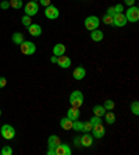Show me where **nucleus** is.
<instances>
[{
  "mask_svg": "<svg viewBox=\"0 0 139 155\" xmlns=\"http://www.w3.org/2000/svg\"><path fill=\"white\" fill-rule=\"evenodd\" d=\"M107 14L114 15L115 14V13H114V8H113V7H109V8H107Z\"/></svg>",
  "mask_w": 139,
  "mask_h": 155,
  "instance_id": "e433bc0d",
  "label": "nucleus"
},
{
  "mask_svg": "<svg viewBox=\"0 0 139 155\" xmlns=\"http://www.w3.org/2000/svg\"><path fill=\"white\" fill-rule=\"evenodd\" d=\"M74 144L78 145V147H81V145H79V137H75V138H74Z\"/></svg>",
  "mask_w": 139,
  "mask_h": 155,
  "instance_id": "58836bf2",
  "label": "nucleus"
},
{
  "mask_svg": "<svg viewBox=\"0 0 139 155\" xmlns=\"http://www.w3.org/2000/svg\"><path fill=\"white\" fill-rule=\"evenodd\" d=\"M70 104H71L72 108H81L82 104H84V94L78 90L72 91L71 95H70Z\"/></svg>",
  "mask_w": 139,
  "mask_h": 155,
  "instance_id": "f257e3e1",
  "label": "nucleus"
},
{
  "mask_svg": "<svg viewBox=\"0 0 139 155\" xmlns=\"http://www.w3.org/2000/svg\"><path fill=\"white\" fill-rule=\"evenodd\" d=\"M65 53V45L64 43H57L53 48V54L54 56H63Z\"/></svg>",
  "mask_w": 139,
  "mask_h": 155,
  "instance_id": "f3484780",
  "label": "nucleus"
},
{
  "mask_svg": "<svg viewBox=\"0 0 139 155\" xmlns=\"http://www.w3.org/2000/svg\"><path fill=\"white\" fill-rule=\"evenodd\" d=\"M39 3L42 4V6H45V7H47V6H50V0H39Z\"/></svg>",
  "mask_w": 139,
  "mask_h": 155,
  "instance_id": "f704fd0d",
  "label": "nucleus"
},
{
  "mask_svg": "<svg viewBox=\"0 0 139 155\" xmlns=\"http://www.w3.org/2000/svg\"><path fill=\"white\" fill-rule=\"evenodd\" d=\"M106 113V108H104L103 105H96V106H93V115L95 116H104Z\"/></svg>",
  "mask_w": 139,
  "mask_h": 155,
  "instance_id": "aec40b11",
  "label": "nucleus"
},
{
  "mask_svg": "<svg viewBox=\"0 0 139 155\" xmlns=\"http://www.w3.org/2000/svg\"><path fill=\"white\" fill-rule=\"evenodd\" d=\"M28 32L32 36H39L42 34V28H40L39 24H31L28 27Z\"/></svg>",
  "mask_w": 139,
  "mask_h": 155,
  "instance_id": "2eb2a0df",
  "label": "nucleus"
},
{
  "mask_svg": "<svg viewBox=\"0 0 139 155\" xmlns=\"http://www.w3.org/2000/svg\"><path fill=\"white\" fill-rule=\"evenodd\" d=\"M24 35H22L21 32H15L13 34V42L15 43V45H21L22 42H24Z\"/></svg>",
  "mask_w": 139,
  "mask_h": 155,
  "instance_id": "4be33fe9",
  "label": "nucleus"
},
{
  "mask_svg": "<svg viewBox=\"0 0 139 155\" xmlns=\"http://www.w3.org/2000/svg\"><path fill=\"white\" fill-rule=\"evenodd\" d=\"M104 108H106V110H113V109H114V102L111 101V99H107L106 102H104V105H103Z\"/></svg>",
  "mask_w": 139,
  "mask_h": 155,
  "instance_id": "a878e982",
  "label": "nucleus"
},
{
  "mask_svg": "<svg viewBox=\"0 0 139 155\" xmlns=\"http://www.w3.org/2000/svg\"><path fill=\"white\" fill-rule=\"evenodd\" d=\"M24 11H25V15H29V17H32V15L38 14V11H39V6L36 2H29L24 6Z\"/></svg>",
  "mask_w": 139,
  "mask_h": 155,
  "instance_id": "423d86ee",
  "label": "nucleus"
},
{
  "mask_svg": "<svg viewBox=\"0 0 139 155\" xmlns=\"http://www.w3.org/2000/svg\"><path fill=\"white\" fill-rule=\"evenodd\" d=\"M0 115H2V110H0Z\"/></svg>",
  "mask_w": 139,
  "mask_h": 155,
  "instance_id": "79ce46f5",
  "label": "nucleus"
},
{
  "mask_svg": "<svg viewBox=\"0 0 139 155\" xmlns=\"http://www.w3.org/2000/svg\"><path fill=\"white\" fill-rule=\"evenodd\" d=\"M113 8H114L115 14L117 13H122V4H115V6H113Z\"/></svg>",
  "mask_w": 139,
  "mask_h": 155,
  "instance_id": "2f4dec72",
  "label": "nucleus"
},
{
  "mask_svg": "<svg viewBox=\"0 0 139 155\" xmlns=\"http://www.w3.org/2000/svg\"><path fill=\"white\" fill-rule=\"evenodd\" d=\"M79 145H81V147H92L93 145V137L88 133L82 134L81 137H79Z\"/></svg>",
  "mask_w": 139,
  "mask_h": 155,
  "instance_id": "9b49d317",
  "label": "nucleus"
},
{
  "mask_svg": "<svg viewBox=\"0 0 139 155\" xmlns=\"http://www.w3.org/2000/svg\"><path fill=\"white\" fill-rule=\"evenodd\" d=\"M99 24H100V21L96 15H89V17H86L85 21H84V25H85V28L88 29V31L97 29L99 28Z\"/></svg>",
  "mask_w": 139,
  "mask_h": 155,
  "instance_id": "f03ea898",
  "label": "nucleus"
},
{
  "mask_svg": "<svg viewBox=\"0 0 139 155\" xmlns=\"http://www.w3.org/2000/svg\"><path fill=\"white\" fill-rule=\"evenodd\" d=\"M90 131L93 133V137L95 138H103L104 134H106V130H104V126L102 124V123H99V124H96V126H93Z\"/></svg>",
  "mask_w": 139,
  "mask_h": 155,
  "instance_id": "9d476101",
  "label": "nucleus"
},
{
  "mask_svg": "<svg viewBox=\"0 0 139 155\" xmlns=\"http://www.w3.org/2000/svg\"><path fill=\"white\" fill-rule=\"evenodd\" d=\"M21 21H22V24H24L25 27H29L31 25V22H32V20H31L29 15H24V17L21 18Z\"/></svg>",
  "mask_w": 139,
  "mask_h": 155,
  "instance_id": "c756f323",
  "label": "nucleus"
},
{
  "mask_svg": "<svg viewBox=\"0 0 139 155\" xmlns=\"http://www.w3.org/2000/svg\"><path fill=\"white\" fill-rule=\"evenodd\" d=\"M45 15H46V18H49V20H56V18H58V15H60V11H58V8L56 7V6L50 4V6H47V7L45 8Z\"/></svg>",
  "mask_w": 139,
  "mask_h": 155,
  "instance_id": "0eeeda50",
  "label": "nucleus"
},
{
  "mask_svg": "<svg viewBox=\"0 0 139 155\" xmlns=\"http://www.w3.org/2000/svg\"><path fill=\"white\" fill-rule=\"evenodd\" d=\"M7 84V80L4 78V77H0V88H4Z\"/></svg>",
  "mask_w": 139,
  "mask_h": 155,
  "instance_id": "72a5a7b5",
  "label": "nucleus"
},
{
  "mask_svg": "<svg viewBox=\"0 0 139 155\" xmlns=\"http://www.w3.org/2000/svg\"><path fill=\"white\" fill-rule=\"evenodd\" d=\"M0 154H2V155H11V154H13V148L8 147V145H4V147L2 148Z\"/></svg>",
  "mask_w": 139,
  "mask_h": 155,
  "instance_id": "bb28decb",
  "label": "nucleus"
},
{
  "mask_svg": "<svg viewBox=\"0 0 139 155\" xmlns=\"http://www.w3.org/2000/svg\"><path fill=\"white\" fill-rule=\"evenodd\" d=\"M103 22L104 24H107V25H113V15L106 14L103 17Z\"/></svg>",
  "mask_w": 139,
  "mask_h": 155,
  "instance_id": "c85d7f7f",
  "label": "nucleus"
},
{
  "mask_svg": "<svg viewBox=\"0 0 139 155\" xmlns=\"http://www.w3.org/2000/svg\"><path fill=\"white\" fill-rule=\"evenodd\" d=\"M90 38H92V41H95V42H100V41L104 38V34H103V31H100L99 28L93 29L92 34H90Z\"/></svg>",
  "mask_w": 139,
  "mask_h": 155,
  "instance_id": "dca6fc26",
  "label": "nucleus"
},
{
  "mask_svg": "<svg viewBox=\"0 0 139 155\" xmlns=\"http://www.w3.org/2000/svg\"><path fill=\"white\" fill-rule=\"evenodd\" d=\"M92 124H90V122H85L84 123V133H89L90 130H92Z\"/></svg>",
  "mask_w": 139,
  "mask_h": 155,
  "instance_id": "7c9ffc66",
  "label": "nucleus"
},
{
  "mask_svg": "<svg viewBox=\"0 0 139 155\" xmlns=\"http://www.w3.org/2000/svg\"><path fill=\"white\" fill-rule=\"evenodd\" d=\"M10 7V3H8L7 0H4V2H2L0 3V8H3V10H6V8Z\"/></svg>",
  "mask_w": 139,
  "mask_h": 155,
  "instance_id": "473e14b6",
  "label": "nucleus"
},
{
  "mask_svg": "<svg viewBox=\"0 0 139 155\" xmlns=\"http://www.w3.org/2000/svg\"><path fill=\"white\" fill-rule=\"evenodd\" d=\"M20 49H21V52L24 54H27V56H31V54H33L36 52L35 43L31 42V41H24V42L20 45Z\"/></svg>",
  "mask_w": 139,
  "mask_h": 155,
  "instance_id": "7ed1b4c3",
  "label": "nucleus"
},
{
  "mask_svg": "<svg viewBox=\"0 0 139 155\" xmlns=\"http://www.w3.org/2000/svg\"><path fill=\"white\" fill-rule=\"evenodd\" d=\"M60 143H61V140L57 137V136H54V134L53 136H50L49 140H47V145H49V148H56Z\"/></svg>",
  "mask_w": 139,
  "mask_h": 155,
  "instance_id": "6ab92c4d",
  "label": "nucleus"
},
{
  "mask_svg": "<svg viewBox=\"0 0 139 155\" xmlns=\"http://www.w3.org/2000/svg\"><path fill=\"white\" fill-rule=\"evenodd\" d=\"M50 61H52V63H57V56H52V58H50Z\"/></svg>",
  "mask_w": 139,
  "mask_h": 155,
  "instance_id": "4c0bfd02",
  "label": "nucleus"
},
{
  "mask_svg": "<svg viewBox=\"0 0 139 155\" xmlns=\"http://www.w3.org/2000/svg\"><path fill=\"white\" fill-rule=\"evenodd\" d=\"M79 115H81V113H79V108H70L68 109V112H67V117L68 119H71L72 122H74V120H77V119H79Z\"/></svg>",
  "mask_w": 139,
  "mask_h": 155,
  "instance_id": "4468645a",
  "label": "nucleus"
},
{
  "mask_svg": "<svg viewBox=\"0 0 139 155\" xmlns=\"http://www.w3.org/2000/svg\"><path fill=\"white\" fill-rule=\"evenodd\" d=\"M10 7L15 8V10H20L22 7V0H10Z\"/></svg>",
  "mask_w": 139,
  "mask_h": 155,
  "instance_id": "b1692460",
  "label": "nucleus"
},
{
  "mask_svg": "<svg viewBox=\"0 0 139 155\" xmlns=\"http://www.w3.org/2000/svg\"><path fill=\"white\" fill-rule=\"evenodd\" d=\"M0 134H2L3 138H6V140H13V138L15 137V130H14V127L10 126V124H3L2 129H0Z\"/></svg>",
  "mask_w": 139,
  "mask_h": 155,
  "instance_id": "39448f33",
  "label": "nucleus"
},
{
  "mask_svg": "<svg viewBox=\"0 0 139 155\" xmlns=\"http://www.w3.org/2000/svg\"><path fill=\"white\" fill-rule=\"evenodd\" d=\"M127 17L122 13H117V14L113 15V25L115 27H125L127 25Z\"/></svg>",
  "mask_w": 139,
  "mask_h": 155,
  "instance_id": "1a4fd4ad",
  "label": "nucleus"
},
{
  "mask_svg": "<svg viewBox=\"0 0 139 155\" xmlns=\"http://www.w3.org/2000/svg\"><path fill=\"white\" fill-rule=\"evenodd\" d=\"M85 76H86V70H85V67H82V66H78V67H75V70H74V73H72V77H74L75 80H84L85 78Z\"/></svg>",
  "mask_w": 139,
  "mask_h": 155,
  "instance_id": "ddd939ff",
  "label": "nucleus"
},
{
  "mask_svg": "<svg viewBox=\"0 0 139 155\" xmlns=\"http://www.w3.org/2000/svg\"><path fill=\"white\" fill-rule=\"evenodd\" d=\"M72 120L71 119H68L67 116L65 117H63V119L60 120V126L63 130H72Z\"/></svg>",
  "mask_w": 139,
  "mask_h": 155,
  "instance_id": "a211bd4d",
  "label": "nucleus"
},
{
  "mask_svg": "<svg viewBox=\"0 0 139 155\" xmlns=\"http://www.w3.org/2000/svg\"><path fill=\"white\" fill-rule=\"evenodd\" d=\"M125 17L128 22H136L139 20V8L136 6H129V8L125 13Z\"/></svg>",
  "mask_w": 139,
  "mask_h": 155,
  "instance_id": "20e7f679",
  "label": "nucleus"
},
{
  "mask_svg": "<svg viewBox=\"0 0 139 155\" xmlns=\"http://www.w3.org/2000/svg\"><path fill=\"white\" fill-rule=\"evenodd\" d=\"M31 2H39V0H31Z\"/></svg>",
  "mask_w": 139,
  "mask_h": 155,
  "instance_id": "a19ab883",
  "label": "nucleus"
},
{
  "mask_svg": "<svg viewBox=\"0 0 139 155\" xmlns=\"http://www.w3.org/2000/svg\"><path fill=\"white\" fill-rule=\"evenodd\" d=\"M124 3L127 4V6H134V3H135V0H124Z\"/></svg>",
  "mask_w": 139,
  "mask_h": 155,
  "instance_id": "c9c22d12",
  "label": "nucleus"
},
{
  "mask_svg": "<svg viewBox=\"0 0 139 155\" xmlns=\"http://www.w3.org/2000/svg\"><path fill=\"white\" fill-rule=\"evenodd\" d=\"M47 155H54V148H49V151H47Z\"/></svg>",
  "mask_w": 139,
  "mask_h": 155,
  "instance_id": "ea45409f",
  "label": "nucleus"
},
{
  "mask_svg": "<svg viewBox=\"0 0 139 155\" xmlns=\"http://www.w3.org/2000/svg\"><path fill=\"white\" fill-rule=\"evenodd\" d=\"M71 148L65 143H60L57 147L54 148V155H71Z\"/></svg>",
  "mask_w": 139,
  "mask_h": 155,
  "instance_id": "6e6552de",
  "label": "nucleus"
},
{
  "mask_svg": "<svg viewBox=\"0 0 139 155\" xmlns=\"http://www.w3.org/2000/svg\"><path fill=\"white\" fill-rule=\"evenodd\" d=\"M131 112L134 115H139V102L138 101H134L131 104Z\"/></svg>",
  "mask_w": 139,
  "mask_h": 155,
  "instance_id": "393cba45",
  "label": "nucleus"
},
{
  "mask_svg": "<svg viewBox=\"0 0 139 155\" xmlns=\"http://www.w3.org/2000/svg\"><path fill=\"white\" fill-rule=\"evenodd\" d=\"M104 119H106V122L109 123V124H114L115 123V115L111 110H106V113H104Z\"/></svg>",
  "mask_w": 139,
  "mask_h": 155,
  "instance_id": "412c9836",
  "label": "nucleus"
},
{
  "mask_svg": "<svg viewBox=\"0 0 139 155\" xmlns=\"http://www.w3.org/2000/svg\"><path fill=\"white\" fill-rule=\"evenodd\" d=\"M90 124H92V126H96V124H99V123H102V117H100V116H95L93 115V117H90Z\"/></svg>",
  "mask_w": 139,
  "mask_h": 155,
  "instance_id": "cd10ccee",
  "label": "nucleus"
},
{
  "mask_svg": "<svg viewBox=\"0 0 139 155\" xmlns=\"http://www.w3.org/2000/svg\"><path fill=\"white\" fill-rule=\"evenodd\" d=\"M72 129H74L75 131H84V122H79L78 119L74 120V123H72Z\"/></svg>",
  "mask_w": 139,
  "mask_h": 155,
  "instance_id": "5701e85b",
  "label": "nucleus"
},
{
  "mask_svg": "<svg viewBox=\"0 0 139 155\" xmlns=\"http://www.w3.org/2000/svg\"><path fill=\"white\" fill-rule=\"evenodd\" d=\"M57 64L60 66L61 69H68L70 66H71V59L68 58V56H57Z\"/></svg>",
  "mask_w": 139,
  "mask_h": 155,
  "instance_id": "f8f14e48",
  "label": "nucleus"
}]
</instances>
